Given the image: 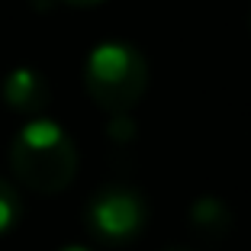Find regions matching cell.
Segmentation results:
<instances>
[{
  "label": "cell",
  "instance_id": "6da1fadb",
  "mask_svg": "<svg viewBox=\"0 0 251 251\" xmlns=\"http://www.w3.org/2000/svg\"><path fill=\"white\" fill-rule=\"evenodd\" d=\"M10 168L23 187L36 193H61L77 174V145L52 119H32L13 135Z\"/></svg>",
  "mask_w": 251,
  "mask_h": 251
},
{
  "label": "cell",
  "instance_id": "7a4b0ae2",
  "mask_svg": "<svg viewBox=\"0 0 251 251\" xmlns=\"http://www.w3.org/2000/svg\"><path fill=\"white\" fill-rule=\"evenodd\" d=\"M84 87L100 110L123 116L148 87V61L129 42H100L84 65Z\"/></svg>",
  "mask_w": 251,
  "mask_h": 251
},
{
  "label": "cell",
  "instance_id": "3957f363",
  "mask_svg": "<svg viewBox=\"0 0 251 251\" xmlns=\"http://www.w3.org/2000/svg\"><path fill=\"white\" fill-rule=\"evenodd\" d=\"M148 203L129 184H106L87 203V229L106 245H126L142 235Z\"/></svg>",
  "mask_w": 251,
  "mask_h": 251
},
{
  "label": "cell",
  "instance_id": "277c9868",
  "mask_svg": "<svg viewBox=\"0 0 251 251\" xmlns=\"http://www.w3.org/2000/svg\"><path fill=\"white\" fill-rule=\"evenodd\" d=\"M0 97L10 110L32 116V113H42L52 103V84L36 68H13L0 84Z\"/></svg>",
  "mask_w": 251,
  "mask_h": 251
},
{
  "label": "cell",
  "instance_id": "5b68a950",
  "mask_svg": "<svg viewBox=\"0 0 251 251\" xmlns=\"http://www.w3.org/2000/svg\"><path fill=\"white\" fill-rule=\"evenodd\" d=\"M235 216H232L229 203L219 197H200L190 206V229L197 232L203 242H222L232 232Z\"/></svg>",
  "mask_w": 251,
  "mask_h": 251
},
{
  "label": "cell",
  "instance_id": "8992f818",
  "mask_svg": "<svg viewBox=\"0 0 251 251\" xmlns=\"http://www.w3.org/2000/svg\"><path fill=\"white\" fill-rule=\"evenodd\" d=\"M23 219V200L7 177H0V235H7Z\"/></svg>",
  "mask_w": 251,
  "mask_h": 251
},
{
  "label": "cell",
  "instance_id": "52a82bcc",
  "mask_svg": "<svg viewBox=\"0 0 251 251\" xmlns=\"http://www.w3.org/2000/svg\"><path fill=\"white\" fill-rule=\"evenodd\" d=\"M106 135H110V142H113L116 148H126L129 142L135 139V123L126 116V113H123V116H113V123H110V129H106Z\"/></svg>",
  "mask_w": 251,
  "mask_h": 251
},
{
  "label": "cell",
  "instance_id": "ba28073f",
  "mask_svg": "<svg viewBox=\"0 0 251 251\" xmlns=\"http://www.w3.org/2000/svg\"><path fill=\"white\" fill-rule=\"evenodd\" d=\"M65 3H74V7H97V3H103V0H65Z\"/></svg>",
  "mask_w": 251,
  "mask_h": 251
},
{
  "label": "cell",
  "instance_id": "9c48e42d",
  "mask_svg": "<svg viewBox=\"0 0 251 251\" xmlns=\"http://www.w3.org/2000/svg\"><path fill=\"white\" fill-rule=\"evenodd\" d=\"M61 251H90V248H84V245H65Z\"/></svg>",
  "mask_w": 251,
  "mask_h": 251
},
{
  "label": "cell",
  "instance_id": "30bf717a",
  "mask_svg": "<svg viewBox=\"0 0 251 251\" xmlns=\"http://www.w3.org/2000/svg\"><path fill=\"white\" fill-rule=\"evenodd\" d=\"M161 251H190V248H161Z\"/></svg>",
  "mask_w": 251,
  "mask_h": 251
},
{
  "label": "cell",
  "instance_id": "8fae6325",
  "mask_svg": "<svg viewBox=\"0 0 251 251\" xmlns=\"http://www.w3.org/2000/svg\"><path fill=\"white\" fill-rule=\"evenodd\" d=\"M248 23H251V16H248Z\"/></svg>",
  "mask_w": 251,
  "mask_h": 251
}]
</instances>
